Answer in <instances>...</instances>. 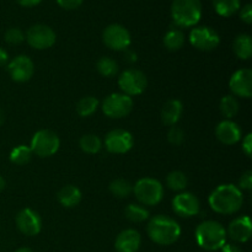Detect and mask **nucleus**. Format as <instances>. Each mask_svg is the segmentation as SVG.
I'll return each mask as SVG.
<instances>
[{
  "label": "nucleus",
  "mask_w": 252,
  "mask_h": 252,
  "mask_svg": "<svg viewBox=\"0 0 252 252\" xmlns=\"http://www.w3.org/2000/svg\"><path fill=\"white\" fill-rule=\"evenodd\" d=\"M209 206L219 214H234L240 211L244 203V196L238 186L231 184L220 185L211 193Z\"/></svg>",
  "instance_id": "nucleus-1"
},
{
  "label": "nucleus",
  "mask_w": 252,
  "mask_h": 252,
  "mask_svg": "<svg viewBox=\"0 0 252 252\" xmlns=\"http://www.w3.org/2000/svg\"><path fill=\"white\" fill-rule=\"evenodd\" d=\"M147 233L150 240L158 245L169 246L179 240L181 235V226L176 220L167 216L153 217L147 225Z\"/></svg>",
  "instance_id": "nucleus-2"
},
{
  "label": "nucleus",
  "mask_w": 252,
  "mask_h": 252,
  "mask_svg": "<svg viewBox=\"0 0 252 252\" xmlns=\"http://www.w3.org/2000/svg\"><path fill=\"white\" fill-rule=\"evenodd\" d=\"M196 241L207 251L220 250L226 244V230L216 220H206L196 228Z\"/></svg>",
  "instance_id": "nucleus-3"
},
{
  "label": "nucleus",
  "mask_w": 252,
  "mask_h": 252,
  "mask_svg": "<svg viewBox=\"0 0 252 252\" xmlns=\"http://www.w3.org/2000/svg\"><path fill=\"white\" fill-rule=\"evenodd\" d=\"M171 16L179 27H192L197 25L202 16L201 0H174Z\"/></svg>",
  "instance_id": "nucleus-4"
},
{
  "label": "nucleus",
  "mask_w": 252,
  "mask_h": 252,
  "mask_svg": "<svg viewBox=\"0 0 252 252\" xmlns=\"http://www.w3.org/2000/svg\"><path fill=\"white\" fill-rule=\"evenodd\" d=\"M134 196L143 206H157L164 197V187L161 182L152 177L138 180L133 186Z\"/></svg>",
  "instance_id": "nucleus-5"
},
{
  "label": "nucleus",
  "mask_w": 252,
  "mask_h": 252,
  "mask_svg": "<svg viewBox=\"0 0 252 252\" xmlns=\"http://www.w3.org/2000/svg\"><path fill=\"white\" fill-rule=\"evenodd\" d=\"M61 147L59 137L49 129H41L34 133L31 140V150L39 158H49L56 154Z\"/></svg>",
  "instance_id": "nucleus-6"
},
{
  "label": "nucleus",
  "mask_w": 252,
  "mask_h": 252,
  "mask_svg": "<svg viewBox=\"0 0 252 252\" xmlns=\"http://www.w3.org/2000/svg\"><path fill=\"white\" fill-rule=\"evenodd\" d=\"M101 108L107 117L118 120V118L126 117L132 112L133 100L130 96L125 95V94H111L102 101Z\"/></svg>",
  "instance_id": "nucleus-7"
},
{
  "label": "nucleus",
  "mask_w": 252,
  "mask_h": 252,
  "mask_svg": "<svg viewBox=\"0 0 252 252\" xmlns=\"http://www.w3.org/2000/svg\"><path fill=\"white\" fill-rule=\"evenodd\" d=\"M118 85L125 95L132 97V96L140 95L142 93H144L148 85V80L143 71L130 68L121 73L120 78H118Z\"/></svg>",
  "instance_id": "nucleus-8"
},
{
  "label": "nucleus",
  "mask_w": 252,
  "mask_h": 252,
  "mask_svg": "<svg viewBox=\"0 0 252 252\" xmlns=\"http://www.w3.org/2000/svg\"><path fill=\"white\" fill-rule=\"evenodd\" d=\"M27 43L34 49L38 51H43V49H48L56 43V32L47 25H33L29 29L26 33Z\"/></svg>",
  "instance_id": "nucleus-9"
},
{
  "label": "nucleus",
  "mask_w": 252,
  "mask_h": 252,
  "mask_svg": "<svg viewBox=\"0 0 252 252\" xmlns=\"http://www.w3.org/2000/svg\"><path fill=\"white\" fill-rule=\"evenodd\" d=\"M189 43L199 51H213L220 43V37L216 30L208 26L194 27L189 32Z\"/></svg>",
  "instance_id": "nucleus-10"
},
{
  "label": "nucleus",
  "mask_w": 252,
  "mask_h": 252,
  "mask_svg": "<svg viewBox=\"0 0 252 252\" xmlns=\"http://www.w3.org/2000/svg\"><path fill=\"white\" fill-rule=\"evenodd\" d=\"M103 43L112 51H126L130 46V33L125 26L112 24L103 30Z\"/></svg>",
  "instance_id": "nucleus-11"
},
{
  "label": "nucleus",
  "mask_w": 252,
  "mask_h": 252,
  "mask_svg": "<svg viewBox=\"0 0 252 252\" xmlns=\"http://www.w3.org/2000/svg\"><path fill=\"white\" fill-rule=\"evenodd\" d=\"M172 211L182 218H191L197 216L201 211L199 199L189 192H182L172 199Z\"/></svg>",
  "instance_id": "nucleus-12"
},
{
  "label": "nucleus",
  "mask_w": 252,
  "mask_h": 252,
  "mask_svg": "<svg viewBox=\"0 0 252 252\" xmlns=\"http://www.w3.org/2000/svg\"><path fill=\"white\" fill-rule=\"evenodd\" d=\"M105 147L112 154H125L133 147V135L128 130L113 129L105 138Z\"/></svg>",
  "instance_id": "nucleus-13"
},
{
  "label": "nucleus",
  "mask_w": 252,
  "mask_h": 252,
  "mask_svg": "<svg viewBox=\"0 0 252 252\" xmlns=\"http://www.w3.org/2000/svg\"><path fill=\"white\" fill-rule=\"evenodd\" d=\"M10 78L16 83H25L32 78L34 73L33 62L27 56H17L7 63Z\"/></svg>",
  "instance_id": "nucleus-14"
},
{
  "label": "nucleus",
  "mask_w": 252,
  "mask_h": 252,
  "mask_svg": "<svg viewBox=\"0 0 252 252\" xmlns=\"http://www.w3.org/2000/svg\"><path fill=\"white\" fill-rule=\"evenodd\" d=\"M229 89L235 96L250 98L252 96V70L249 68L239 69L229 80Z\"/></svg>",
  "instance_id": "nucleus-15"
},
{
  "label": "nucleus",
  "mask_w": 252,
  "mask_h": 252,
  "mask_svg": "<svg viewBox=\"0 0 252 252\" xmlns=\"http://www.w3.org/2000/svg\"><path fill=\"white\" fill-rule=\"evenodd\" d=\"M16 226L24 235L36 236L42 229V220L33 209L25 208L16 216Z\"/></svg>",
  "instance_id": "nucleus-16"
},
{
  "label": "nucleus",
  "mask_w": 252,
  "mask_h": 252,
  "mask_svg": "<svg viewBox=\"0 0 252 252\" xmlns=\"http://www.w3.org/2000/svg\"><path fill=\"white\" fill-rule=\"evenodd\" d=\"M252 234V223L249 216H241L234 219L228 226L226 235L236 243H246Z\"/></svg>",
  "instance_id": "nucleus-17"
},
{
  "label": "nucleus",
  "mask_w": 252,
  "mask_h": 252,
  "mask_svg": "<svg viewBox=\"0 0 252 252\" xmlns=\"http://www.w3.org/2000/svg\"><path fill=\"white\" fill-rule=\"evenodd\" d=\"M241 129L238 123L231 120H224L218 123L216 128V137L225 145L236 144L241 139Z\"/></svg>",
  "instance_id": "nucleus-18"
},
{
  "label": "nucleus",
  "mask_w": 252,
  "mask_h": 252,
  "mask_svg": "<svg viewBox=\"0 0 252 252\" xmlns=\"http://www.w3.org/2000/svg\"><path fill=\"white\" fill-rule=\"evenodd\" d=\"M142 244V236L134 229H126L118 234L115 248L117 252H137Z\"/></svg>",
  "instance_id": "nucleus-19"
},
{
  "label": "nucleus",
  "mask_w": 252,
  "mask_h": 252,
  "mask_svg": "<svg viewBox=\"0 0 252 252\" xmlns=\"http://www.w3.org/2000/svg\"><path fill=\"white\" fill-rule=\"evenodd\" d=\"M182 111H184V106L180 100H169L161 110V121L164 125L166 126H176L181 118Z\"/></svg>",
  "instance_id": "nucleus-20"
},
{
  "label": "nucleus",
  "mask_w": 252,
  "mask_h": 252,
  "mask_svg": "<svg viewBox=\"0 0 252 252\" xmlns=\"http://www.w3.org/2000/svg\"><path fill=\"white\" fill-rule=\"evenodd\" d=\"M58 202L65 208H74L78 206L81 201V192L74 185H66L63 186L57 193Z\"/></svg>",
  "instance_id": "nucleus-21"
},
{
  "label": "nucleus",
  "mask_w": 252,
  "mask_h": 252,
  "mask_svg": "<svg viewBox=\"0 0 252 252\" xmlns=\"http://www.w3.org/2000/svg\"><path fill=\"white\" fill-rule=\"evenodd\" d=\"M234 53L243 61H248L252 56V38L250 34L241 33L234 39L233 43Z\"/></svg>",
  "instance_id": "nucleus-22"
},
{
  "label": "nucleus",
  "mask_w": 252,
  "mask_h": 252,
  "mask_svg": "<svg viewBox=\"0 0 252 252\" xmlns=\"http://www.w3.org/2000/svg\"><path fill=\"white\" fill-rule=\"evenodd\" d=\"M162 41H164V46L169 51H179L185 44V34L181 30L171 29L166 32Z\"/></svg>",
  "instance_id": "nucleus-23"
},
{
  "label": "nucleus",
  "mask_w": 252,
  "mask_h": 252,
  "mask_svg": "<svg viewBox=\"0 0 252 252\" xmlns=\"http://www.w3.org/2000/svg\"><path fill=\"white\" fill-rule=\"evenodd\" d=\"M125 216L132 223H142L149 218V211L142 204L130 203L126 207Z\"/></svg>",
  "instance_id": "nucleus-24"
},
{
  "label": "nucleus",
  "mask_w": 252,
  "mask_h": 252,
  "mask_svg": "<svg viewBox=\"0 0 252 252\" xmlns=\"http://www.w3.org/2000/svg\"><path fill=\"white\" fill-rule=\"evenodd\" d=\"M214 10L223 17H229L240 9V0H213Z\"/></svg>",
  "instance_id": "nucleus-25"
},
{
  "label": "nucleus",
  "mask_w": 252,
  "mask_h": 252,
  "mask_svg": "<svg viewBox=\"0 0 252 252\" xmlns=\"http://www.w3.org/2000/svg\"><path fill=\"white\" fill-rule=\"evenodd\" d=\"M110 192L117 198H127L133 193V185L128 180L116 179L110 184Z\"/></svg>",
  "instance_id": "nucleus-26"
},
{
  "label": "nucleus",
  "mask_w": 252,
  "mask_h": 252,
  "mask_svg": "<svg viewBox=\"0 0 252 252\" xmlns=\"http://www.w3.org/2000/svg\"><path fill=\"white\" fill-rule=\"evenodd\" d=\"M96 69L105 78H113L117 75L118 70H120L117 62L110 57H101L96 64Z\"/></svg>",
  "instance_id": "nucleus-27"
},
{
  "label": "nucleus",
  "mask_w": 252,
  "mask_h": 252,
  "mask_svg": "<svg viewBox=\"0 0 252 252\" xmlns=\"http://www.w3.org/2000/svg\"><path fill=\"white\" fill-rule=\"evenodd\" d=\"M239 107H240V105H239L235 96L233 95L224 96L220 100V103H219V110H220L221 115L228 118V120L238 115Z\"/></svg>",
  "instance_id": "nucleus-28"
},
{
  "label": "nucleus",
  "mask_w": 252,
  "mask_h": 252,
  "mask_svg": "<svg viewBox=\"0 0 252 252\" xmlns=\"http://www.w3.org/2000/svg\"><path fill=\"white\" fill-rule=\"evenodd\" d=\"M80 149L86 154H96L102 148V142L96 134H85L80 138Z\"/></svg>",
  "instance_id": "nucleus-29"
},
{
  "label": "nucleus",
  "mask_w": 252,
  "mask_h": 252,
  "mask_svg": "<svg viewBox=\"0 0 252 252\" xmlns=\"http://www.w3.org/2000/svg\"><path fill=\"white\" fill-rule=\"evenodd\" d=\"M98 108V100L94 96H86L83 97L76 105V112L81 117H89L94 115Z\"/></svg>",
  "instance_id": "nucleus-30"
},
{
  "label": "nucleus",
  "mask_w": 252,
  "mask_h": 252,
  "mask_svg": "<svg viewBox=\"0 0 252 252\" xmlns=\"http://www.w3.org/2000/svg\"><path fill=\"white\" fill-rule=\"evenodd\" d=\"M32 154L33 153H32L31 148L27 145H19L10 153V161L15 165H25L31 160Z\"/></svg>",
  "instance_id": "nucleus-31"
},
{
  "label": "nucleus",
  "mask_w": 252,
  "mask_h": 252,
  "mask_svg": "<svg viewBox=\"0 0 252 252\" xmlns=\"http://www.w3.org/2000/svg\"><path fill=\"white\" fill-rule=\"evenodd\" d=\"M166 185L172 191H184L187 187V176L181 171H172L167 175Z\"/></svg>",
  "instance_id": "nucleus-32"
},
{
  "label": "nucleus",
  "mask_w": 252,
  "mask_h": 252,
  "mask_svg": "<svg viewBox=\"0 0 252 252\" xmlns=\"http://www.w3.org/2000/svg\"><path fill=\"white\" fill-rule=\"evenodd\" d=\"M25 39V34L24 32L21 31L17 27H11V29L7 30L5 32V42L11 46H17V44L22 43Z\"/></svg>",
  "instance_id": "nucleus-33"
},
{
  "label": "nucleus",
  "mask_w": 252,
  "mask_h": 252,
  "mask_svg": "<svg viewBox=\"0 0 252 252\" xmlns=\"http://www.w3.org/2000/svg\"><path fill=\"white\" fill-rule=\"evenodd\" d=\"M167 140L172 145H180L185 140V132L177 126H171L169 133H167Z\"/></svg>",
  "instance_id": "nucleus-34"
},
{
  "label": "nucleus",
  "mask_w": 252,
  "mask_h": 252,
  "mask_svg": "<svg viewBox=\"0 0 252 252\" xmlns=\"http://www.w3.org/2000/svg\"><path fill=\"white\" fill-rule=\"evenodd\" d=\"M239 189L244 191H251L252 189V171H246L239 179Z\"/></svg>",
  "instance_id": "nucleus-35"
},
{
  "label": "nucleus",
  "mask_w": 252,
  "mask_h": 252,
  "mask_svg": "<svg viewBox=\"0 0 252 252\" xmlns=\"http://www.w3.org/2000/svg\"><path fill=\"white\" fill-rule=\"evenodd\" d=\"M57 4L65 10H75L83 4V0H56Z\"/></svg>",
  "instance_id": "nucleus-36"
},
{
  "label": "nucleus",
  "mask_w": 252,
  "mask_h": 252,
  "mask_svg": "<svg viewBox=\"0 0 252 252\" xmlns=\"http://www.w3.org/2000/svg\"><path fill=\"white\" fill-rule=\"evenodd\" d=\"M240 19L243 20L245 24H248V25L251 24L252 22V5L251 4H246L245 6L241 9Z\"/></svg>",
  "instance_id": "nucleus-37"
},
{
  "label": "nucleus",
  "mask_w": 252,
  "mask_h": 252,
  "mask_svg": "<svg viewBox=\"0 0 252 252\" xmlns=\"http://www.w3.org/2000/svg\"><path fill=\"white\" fill-rule=\"evenodd\" d=\"M243 152L248 158H251L252 155V134L249 133L243 140Z\"/></svg>",
  "instance_id": "nucleus-38"
},
{
  "label": "nucleus",
  "mask_w": 252,
  "mask_h": 252,
  "mask_svg": "<svg viewBox=\"0 0 252 252\" xmlns=\"http://www.w3.org/2000/svg\"><path fill=\"white\" fill-rule=\"evenodd\" d=\"M125 61L127 62V63H135V62H137V53L133 51H128V49H126Z\"/></svg>",
  "instance_id": "nucleus-39"
},
{
  "label": "nucleus",
  "mask_w": 252,
  "mask_h": 252,
  "mask_svg": "<svg viewBox=\"0 0 252 252\" xmlns=\"http://www.w3.org/2000/svg\"><path fill=\"white\" fill-rule=\"evenodd\" d=\"M9 63V54L4 48L0 47V66H4Z\"/></svg>",
  "instance_id": "nucleus-40"
},
{
  "label": "nucleus",
  "mask_w": 252,
  "mask_h": 252,
  "mask_svg": "<svg viewBox=\"0 0 252 252\" xmlns=\"http://www.w3.org/2000/svg\"><path fill=\"white\" fill-rule=\"evenodd\" d=\"M220 250L221 252H243L239 246L234 245V244H225Z\"/></svg>",
  "instance_id": "nucleus-41"
},
{
  "label": "nucleus",
  "mask_w": 252,
  "mask_h": 252,
  "mask_svg": "<svg viewBox=\"0 0 252 252\" xmlns=\"http://www.w3.org/2000/svg\"><path fill=\"white\" fill-rule=\"evenodd\" d=\"M17 2H19L20 5H22V6H36V5H38L39 2L42 1V0H16Z\"/></svg>",
  "instance_id": "nucleus-42"
},
{
  "label": "nucleus",
  "mask_w": 252,
  "mask_h": 252,
  "mask_svg": "<svg viewBox=\"0 0 252 252\" xmlns=\"http://www.w3.org/2000/svg\"><path fill=\"white\" fill-rule=\"evenodd\" d=\"M5 186H6V181H5V179L2 176H0V192L4 191Z\"/></svg>",
  "instance_id": "nucleus-43"
},
{
  "label": "nucleus",
  "mask_w": 252,
  "mask_h": 252,
  "mask_svg": "<svg viewBox=\"0 0 252 252\" xmlns=\"http://www.w3.org/2000/svg\"><path fill=\"white\" fill-rule=\"evenodd\" d=\"M4 122H5V113H4V111L0 108V127L4 125Z\"/></svg>",
  "instance_id": "nucleus-44"
},
{
  "label": "nucleus",
  "mask_w": 252,
  "mask_h": 252,
  "mask_svg": "<svg viewBox=\"0 0 252 252\" xmlns=\"http://www.w3.org/2000/svg\"><path fill=\"white\" fill-rule=\"evenodd\" d=\"M15 252H33L31 250V249H29V248H21V249H19V250H16Z\"/></svg>",
  "instance_id": "nucleus-45"
}]
</instances>
